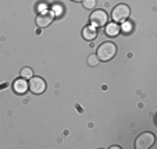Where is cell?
Here are the masks:
<instances>
[{
	"label": "cell",
	"instance_id": "30bf717a",
	"mask_svg": "<svg viewBox=\"0 0 157 149\" xmlns=\"http://www.w3.org/2000/svg\"><path fill=\"white\" fill-rule=\"evenodd\" d=\"M20 75H21V78L29 80V78H32V77H33V70L31 69V67H24V69L21 70Z\"/></svg>",
	"mask_w": 157,
	"mask_h": 149
},
{
	"label": "cell",
	"instance_id": "5bb4252c",
	"mask_svg": "<svg viewBox=\"0 0 157 149\" xmlns=\"http://www.w3.org/2000/svg\"><path fill=\"white\" fill-rule=\"evenodd\" d=\"M71 2H75V3H79L81 2V3H82V0H71Z\"/></svg>",
	"mask_w": 157,
	"mask_h": 149
},
{
	"label": "cell",
	"instance_id": "7c38bea8",
	"mask_svg": "<svg viewBox=\"0 0 157 149\" xmlns=\"http://www.w3.org/2000/svg\"><path fill=\"white\" fill-rule=\"evenodd\" d=\"M88 64L90 67H96L99 64V59H98V56L96 54H90V56L88 57Z\"/></svg>",
	"mask_w": 157,
	"mask_h": 149
},
{
	"label": "cell",
	"instance_id": "6da1fadb",
	"mask_svg": "<svg viewBox=\"0 0 157 149\" xmlns=\"http://www.w3.org/2000/svg\"><path fill=\"white\" fill-rule=\"evenodd\" d=\"M116 54H117V46L113 42H103L98 48V52H96L99 61H110L111 59L116 57Z\"/></svg>",
	"mask_w": 157,
	"mask_h": 149
},
{
	"label": "cell",
	"instance_id": "9c48e42d",
	"mask_svg": "<svg viewBox=\"0 0 157 149\" xmlns=\"http://www.w3.org/2000/svg\"><path fill=\"white\" fill-rule=\"evenodd\" d=\"M106 33L110 36V38H114V36L120 35V31H121V27H120L118 22H107L106 25Z\"/></svg>",
	"mask_w": 157,
	"mask_h": 149
},
{
	"label": "cell",
	"instance_id": "277c9868",
	"mask_svg": "<svg viewBox=\"0 0 157 149\" xmlns=\"http://www.w3.org/2000/svg\"><path fill=\"white\" fill-rule=\"evenodd\" d=\"M107 21H109V15L104 10H95V11L90 13V17H89V22L90 25L95 28H101L107 24Z\"/></svg>",
	"mask_w": 157,
	"mask_h": 149
},
{
	"label": "cell",
	"instance_id": "3957f363",
	"mask_svg": "<svg viewBox=\"0 0 157 149\" xmlns=\"http://www.w3.org/2000/svg\"><path fill=\"white\" fill-rule=\"evenodd\" d=\"M154 141H156V137H154L153 132L145 131L138 135V138L135 139V148L136 149H149L154 145Z\"/></svg>",
	"mask_w": 157,
	"mask_h": 149
},
{
	"label": "cell",
	"instance_id": "52a82bcc",
	"mask_svg": "<svg viewBox=\"0 0 157 149\" xmlns=\"http://www.w3.org/2000/svg\"><path fill=\"white\" fill-rule=\"evenodd\" d=\"M13 91L18 95H24L28 91V81L25 78H17L13 82Z\"/></svg>",
	"mask_w": 157,
	"mask_h": 149
},
{
	"label": "cell",
	"instance_id": "8992f818",
	"mask_svg": "<svg viewBox=\"0 0 157 149\" xmlns=\"http://www.w3.org/2000/svg\"><path fill=\"white\" fill-rule=\"evenodd\" d=\"M54 20V14L49 10H42L36 14V18H35V22L39 28H46L53 22Z\"/></svg>",
	"mask_w": 157,
	"mask_h": 149
},
{
	"label": "cell",
	"instance_id": "4fadbf2b",
	"mask_svg": "<svg viewBox=\"0 0 157 149\" xmlns=\"http://www.w3.org/2000/svg\"><path fill=\"white\" fill-rule=\"evenodd\" d=\"M109 149H121V146H118V145H111V146H109Z\"/></svg>",
	"mask_w": 157,
	"mask_h": 149
},
{
	"label": "cell",
	"instance_id": "ba28073f",
	"mask_svg": "<svg viewBox=\"0 0 157 149\" xmlns=\"http://www.w3.org/2000/svg\"><path fill=\"white\" fill-rule=\"evenodd\" d=\"M96 36H98V29H96L95 27H92L90 24L86 25V27H83V29H82V38L85 39V41H88V42L95 41Z\"/></svg>",
	"mask_w": 157,
	"mask_h": 149
},
{
	"label": "cell",
	"instance_id": "9a60e30c",
	"mask_svg": "<svg viewBox=\"0 0 157 149\" xmlns=\"http://www.w3.org/2000/svg\"><path fill=\"white\" fill-rule=\"evenodd\" d=\"M4 87H7V84H3V85H0V88H4Z\"/></svg>",
	"mask_w": 157,
	"mask_h": 149
},
{
	"label": "cell",
	"instance_id": "5b68a950",
	"mask_svg": "<svg viewBox=\"0 0 157 149\" xmlns=\"http://www.w3.org/2000/svg\"><path fill=\"white\" fill-rule=\"evenodd\" d=\"M48 88V84L42 77H32L29 78V82H28V89L31 91L35 95H40L46 91Z\"/></svg>",
	"mask_w": 157,
	"mask_h": 149
},
{
	"label": "cell",
	"instance_id": "8fae6325",
	"mask_svg": "<svg viewBox=\"0 0 157 149\" xmlns=\"http://www.w3.org/2000/svg\"><path fill=\"white\" fill-rule=\"evenodd\" d=\"M82 6L86 10H93L96 7V0H82Z\"/></svg>",
	"mask_w": 157,
	"mask_h": 149
},
{
	"label": "cell",
	"instance_id": "7a4b0ae2",
	"mask_svg": "<svg viewBox=\"0 0 157 149\" xmlns=\"http://www.w3.org/2000/svg\"><path fill=\"white\" fill-rule=\"evenodd\" d=\"M131 15V9L128 4L125 3H120L111 11V18L114 22H125Z\"/></svg>",
	"mask_w": 157,
	"mask_h": 149
}]
</instances>
